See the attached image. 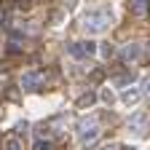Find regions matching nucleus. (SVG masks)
<instances>
[{"label": "nucleus", "mask_w": 150, "mask_h": 150, "mask_svg": "<svg viewBox=\"0 0 150 150\" xmlns=\"http://www.w3.org/2000/svg\"><path fill=\"white\" fill-rule=\"evenodd\" d=\"M35 150H48V139H46V142L38 139V142H35Z\"/></svg>", "instance_id": "obj_14"}, {"label": "nucleus", "mask_w": 150, "mask_h": 150, "mask_svg": "<svg viewBox=\"0 0 150 150\" xmlns=\"http://www.w3.org/2000/svg\"><path fill=\"white\" fill-rule=\"evenodd\" d=\"M147 56H150V43H147Z\"/></svg>", "instance_id": "obj_16"}, {"label": "nucleus", "mask_w": 150, "mask_h": 150, "mask_svg": "<svg viewBox=\"0 0 150 150\" xmlns=\"http://www.w3.org/2000/svg\"><path fill=\"white\" fill-rule=\"evenodd\" d=\"M139 56H142V46H139V43H126V46L121 48V62H123V64L137 62Z\"/></svg>", "instance_id": "obj_6"}, {"label": "nucleus", "mask_w": 150, "mask_h": 150, "mask_svg": "<svg viewBox=\"0 0 150 150\" xmlns=\"http://www.w3.org/2000/svg\"><path fill=\"white\" fill-rule=\"evenodd\" d=\"M139 97H142V88H126L121 99H123V105L131 107V105H137V102H139Z\"/></svg>", "instance_id": "obj_8"}, {"label": "nucleus", "mask_w": 150, "mask_h": 150, "mask_svg": "<svg viewBox=\"0 0 150 150\" xmlns=\"http://www.w3.org/2000/svg\"><path fill=\"white\" fill-rule=\"evenodd\" d=\"M99 97H102V102H105V105H112V102H115V94H112L110 88H105V91L99 94Z\"/></svg>", "instance_id": "obj_11"}, {"label": "nucleus", "mask_w": 150, "mask_h": 150, "mask_svg": "<svg viewBox=\"0 0 150 150\" xmlns=\"http://www.w3.org/2000/svg\"><path fill=\"white\" fill-rule=\"evenodd\" d=\"M112 24V13L107 11V8H99V11H88L86 16H83V30L86 32H105L107 27Z\"/></svg>", "instance_id": "obj_1"}, {"label": "nucleus", "mask_w": 150, "mask_h": 150, "mask_svg": "<svg viewBox=\"0 0 150 150\" xmlns=\"http://www.w3.org/2000/svg\"><path fill=\"white\" fill-rule=\"evenodd\" d=\"M3 150H22V142H19L16 137H8V139L3 142Z\"/></svg>", "instance_id": "obj_10"}, {"label": "nucleus", "mask_w": 150, "mask_h": 150, "mask_svg": "<svg viewBox=\"0 0 150 150\" xmlns=\"http://www.w3.org/2000/svg\"><path fill=\"white\" fill-rule=\"evenodd\" d=\"M102 150H121V147H118V145H115V142H110V145H105V147H102Z\"/></svg>", "instance_id": "obj_15"}, {"label": "nucleus", "mask_w": 150, "mask_h": 150, "mask_svg": "<svg viewBox=\"0 0 150 150\" xmlns=\"http://www.w3.org/2000/svg\"><path fill=\"white\" fill-rule=\"evenodd\" d=\"M129 81H131V78H129V75H118V78H115V81H112V83H115V86H126Z\"/></svg>", "instance_id": "obj_13"}, {"label": "nucleus", "mask_w": 150, "mask_h": 150, "mask_svg": "<svg viewBox=\"0 0 150 150\" xmlns=\"http://www.w3.org/2000/svg\"><path fill=\"white\" fill-rule=\"evenodd\" d=\"M67 51H70V56H75V59H83V56H94V54H97V43L78 40V43H72Z\"/></svg>", "instance_id": "obj_3"}, {"label": "nucleus", "mask_w": 150, "mask_h": 150, "mask_svg": "<svg viewBox=\"0 0 150 150\" xmlns=\"http://www.w3.org/2000/svg\"><path fill=\"white\" fill-rule=\"evenodd\" d=\"M94 102H97V94H94V91H86V94H83V97L78 99V107L83 110V107H91Z\"/></svg>", "instance_id": "obj_9"}, {"label": "nucleus", "mask_w": 150, "mask_h": 150, "mask_svg": "<svg viewBox=\"0 0 150 150\" xmlns=\"http://www.w3.org/2000/svg\"><path fill=\"white\" fill-rule=\"evenodd\" d=\"M43 72H38V70H32V72H24V78H22V88L24 91H40V86H43Z\"/></svg>", "instance_id": "obj_5"}, {"label": "nucleus", "mask_w": 150, "mask_h": 150, "mask_svg": "<svg viewBox=\"0 0 150 150\" xmlns=\"http://www.w3.org/2000/svg\"><path fill=\"white\" fill-rule=\"evenodd\" d=\"M142 94L150 99V75H145V78H142Z\"/></svg>", "instance_id": "obj_12"}, {"label": "nucleus", "mask_w": 150, "mask_h": 150, "mask_svg": "<svg viewBox=\"0 0 150 150\" xmlns=\"http://www.w3.org/2000/svg\"><path fill=\"white\" fill-rule=\"evenodd\" d=\"M129 131H131L134 137H145L147 131H150V121H147L145 112H139V115H134V118L129 121Z\"/></svg>", "instance_id": "obj_4"}, {"label": "nucleus", "mask_w": 150, "mask_h": 150, "mask_svg": "<svg viewBox=\"0 0 150 150\" xmlns=\"http://www.w3.org/2000/svg\"><path fill=\"white\" fill-rule=\"evenodd\" d=\"M129 8L134 16H145L150 11V0H129Z\"/></svg>", "instance_id": "obj_7"}, {"label": "nucleus", "mask_w": 150, "mask_h": 150, "mask_svg": "<svg viewBox=\"0 0 150 150\" xmlns=\"http://www.w3.org/2000/svg\"><path fill=\"white\" fill-rule=\"evenodd\" d=\"M78 139L83 147H91L94 142L99 139V123L97 118H81L78 121Z\"/></svg>", "instance_id": "obj_2"}]
</instances>
